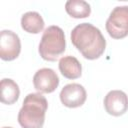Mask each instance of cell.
I'll return each instance as SVG.
<instances>
[{
    "label": "cell",
    "instance_id": "obj_5",
    "mask_svg": "<svg viewBox=\"0 0 128 128\" xmlns=\"http://www.w3.org/2000/svg\"><path fill=\"white\" fill-rule=\"evenodd\" d=\"M21 51L19 36L10 30H2L0 33V57L4 61L16 59Z\"/></svg>",
    "mask_w": 128,
    "mask_h": 128
},
{
    "label": "cell",
    "instance_id": "obj_2",
    "mask_svg": "<svg viewBox=\"0 0 128 128\" xmlns=\"http://www.w3.org/2000/svg\"><path fill=\"white\" fill-rule=\"evenodd\" d=\"M48 108L46 98L40 93L28 94L18 113V122L22 128H42Z\"/></svg>",
    "mask_w": 128,
    "mask_h": 128
},
{
    "label": "cell",
    "instance_id": "obj_4",
    "mask_svg": "<svg viewBox=\"0 0 128 128\" xmlns=\"http://www.w3.org/2000/svg\"><path fill=\"white\" fill-rule=\"evenodd\" d=\"M106 30L114 39H122L128 35V6L115 7L106 21Z\"/></svg>",
    "mask_w": 128,
    "mask_h": 128
},
{
    "label": "cell",
    "instance_id": "obj_13",
    "mask_svg": "<svg viewBox=\"0 0 128 128\" xmlns=\"http://www.w3.org/2000/svg\"><path fill=\"white\" fill-rule=\"evenodd\" d=\"M3 128H12V127H3Z\"/></svg>",
    "mask_w": 128,
    "mask_h": 128
},
{
    "label": "cell",
    "instance_id": "obj_11",
    "mask_svg": "<svg viewBox=\"0 0 128 128\" xmlns=\"http://www.w3.org/2000/svg\"><path fill=\"white\" fill-rule=\"evenodd\" d=\"M0 88H1L0 99L2 103L11 105L18 100L20 95L19 86L12 79L9 78L2 79L0 83Z\"/></svg>",
    "mask_w": 128,
    "mask_h": 128
},
{
    "label": "cell",
    "instance_id": "obj_6",
    "mask_svg": "<svg viewBox=\"0 0 128 128\" xmlns=\"http://www.w3.org/2000/svg\"><path fill=\"white\" fill-rule=\"evenodd\" d=\"M85 88L77 83H71L64 86L60 92V100L62 104L69 108L80 107L86 101Z\"/></svg>",
    "mask_w": 128,
    "mask_h": 128
},
{
    "label": "cell",
    "instance_id": "obj_9",
    "mask_svg": "<svg viewBox=\"0 0 128 128\" xmlns=\"http://www.w3.org/2000/svg\"><path fill=\"white\" fill-rule=\"evenodd\" d=\"M59 70L67 79H77L82 74L80 62L74 56H64L59 60Z\"/></svg>",
    "mask_w": 128,
    "mask_h": 128
},
{
    "label": "cell",
    "instance_id": "obj_1",
    "mask_svg": "<svg viewBox=\"0 0 128 128\" xmlns=\"http://www.w3.org/2000/svg\"><path fill=\"white\" fill-rule=\"evenodd\" d=\"M71 42L89 60L99 58L106 48V40L101 31L90 23L77 25L71 32Z\"/></svg>",
    "mask_w": 128,
    "mask_h": 128
},
{
    "label": "cell",
    "instance_id": "obj_10",
    "mask_svg": "<svg viewBox=\"0 0 128 128\" xmlns=\"http://www.w3.org/2000/svg\"><path fill=\"white\" fill-rule=\"evenodd\" d=\"M21 27L28 33L38 34L44 28V20L38 12H26L21 18Z\"/></svg>",
    "mask_w": 128,
    "mask_h": 128
},
{
    "label": "cell",
    "instance_id": "obj_3",
    "mask_svg": "<svg viewBox=\"0 0 128 128\" xmlns=\"http://www.w3.org/2000/svg\"><path fill=\"white\" fill-rule=\"evenodd\" d=\"M65 47V35L60 27L52 25L44 30L39 44V54L44 60L56 61L64 53Z\"/></svg>",
    "mask_w": 128,
    "mask_h": 128
},
{
    "label": "cell",
    "instance_id": "obj_12",
    "mask_svg": "<svg viewBox=\"0 0 128 128\" xmlns=\"http://www.w3.org/2000/svg\"><path fill=\"white\" fill-rule=\"evenodd\" d=\"M66 12L73 18H86L91 13L90 5L83 0H70L65 4Z\"/></svg>",
    "mask_w": 128,
    "mask_h": 128
},
{
    "label": "cell",
    "instance_id": "obj_7",
    "mask_svg": "<svg viewBox=\"0 0 128 128\" xmlns=\"http://www.w3.org/2000/svg\"><path fill=\"white\" fill-rule=\"evenodd\" d=\"M33 85L39 93H52L59 85V78L54 70L42 68L35 73Z\"/></svg>",
    "mask_w": 128,
    "mask_h": 128
},
{
    "label": "cell",
    "instance_id": "obj_8",
    "mask_svg": "<svg viewBox=\"0 0 128 128\" xmlns=\"http://www.w3.org/2000/svg\"><path fill=\"white\" fill-rule=\"evenodd\" d=\"M104 107L108 114L121 116L128 110V96L121 90H112L104 98Z\"/></svg>",
    "mask_w": 128,
    "mask_h": 128
}]
</instances>
